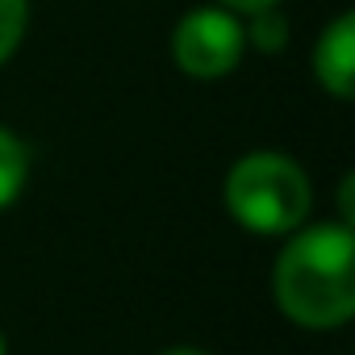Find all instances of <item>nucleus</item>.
Listing matches in <instances>:
<instances>
[{"instance_id":"f257e3e1","label":"nucleus","mask_w":355,"mask_h":355,"mask_svg":"<svg viewBox=\"0 0 355 355\" xmlns=\"http://www.w3.org/2000/svg\"><path fill=\"white\" fill-rule=\"evenodd\" d=\"M272 301L301 330H343L355 318V226L309 218L284 234L272 259Z\"/></svg>"},{"instance_id":"f03ea898","label":"nucleus","mask_w":355,"mask_h":355,"mask_svg":"<svg viewBox=\"0 0 355 355\" xmlns=\"http://www.w3.org/2000/svg\"><path fill=\"white\" fill-rule=\"evenodd\" d=\"M222 205L230 222L255 239H284L313 214V180L288 150H247L222 175Z\"/></svg>"},{"instance_id":"7ed1b4c3","label":"nucleus","mask_w":355,"mask_h":355,"mask_svg":"<svg viewBox=\"0 0 355 355\" xmlns=\"http://www.w3.org/2000/svg\"><path fill=\"white\" fill-rule=\"evenodd\" d=\"M171 63L189 80H226L239 71V63L247 59V34H243V17L222 9V5H193L189 13H180V21L171 26Z\"/></svg>"},{"instance_id":"20e7f679","label":"nucleus","mask_w":355,"mask_h":355,"mask_svg":"<svg viewBox=\"0 0 355 355\" xmlns=\"http://www.w3.org/2000/svg\"><path fill=\"white\" fill-rule=\"evenodd\" d=\"M309 71H313V84L330 101L347 105L355 96V13L351 9L334 13L318 30L309 46Z\"/></svg>"},{"instance_id":"39448f33","label":"nucleus","mask_w":355,"mask_h":355,"mask_svg":"<svg viewBox=\"0 0 355 355\" xmlns=\"http://www.w3.org/2000/svg\"><path fill=\"white\" fill-rule=\"evenodd\" d=\"M30 184V146L21 142L17 130L0 121V214L13 209Z\"/></svg>"},{"instance_id":"423d86ee","label":"nucleus","mask_w":355,"mask_h":355,"mask_svg":"<svg viewBox=\"0 0 355 355\" xmlns=\"http://www.w3.org/2000/svg\"><path fill=\"white\" fill-rule=\"evenodd\" d=\"M243 34H247V51H259V55H280V51H288L293 21H288L284 5H272V9H259V13L243 17Z\"/></svg>"},{"instance_id":"0eeeda50","label":"nucleus","mask_w":355,"mask_h":355,"mask_svg":"<svg viewBox=\"0 0 355 355\" xmlns=\"http://www.w3.org/2000/svg\"><path fill=\"white\" fill-rule=\"evenodd\" d=\"M30 34V0H0V67H5Z\"/></svg>"},{"instance_id":"6e6552de","label":"nucleus","mask_w":355,"mask_h":355,"mask_svg":"<svg viewBox=\"0 0 355 355\" xmlns=\"http://www.w3.org/2000/svg\"><path fill=\"white\" fill-rule=\"evenodd\" d=\"M214 5H222V9H230V13H239V17H251V13H259V9L284 5V0H214Z\"/></svg>"},{"instance_id":"1a4fd4ad","label":"nucleus","mask_w":355,"mask_h":355,"mask_svg":"<svg viewBox=\"0 0 355 355\" xmlns=\"http://www.w3.org/2000/svg\"><path fill=\"white\" fill-rule=\"evenodd\" d=\"M159 355H209V351H201V347H167Z\"/></svg>"},{"instance_id":"9d476101","label":"nucleus","mask_w":355,"mask_h":355,"mask_svg":"<svg viewBox=\"0 0 355 355\" xmlns=\"http://www.w3.org/2000/svg\"><path fill=\"white\" fill-rule=\"evenodd\" d=\"M0 355H9V343H5V330H0Z\"/></svg>"}]
</instances>
